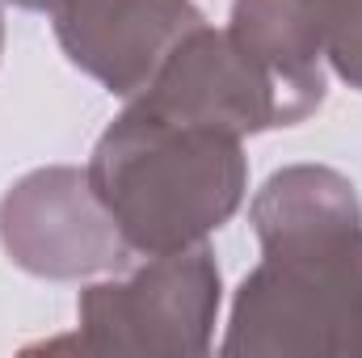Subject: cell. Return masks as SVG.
<instances>
[{"instance_id": "cell-4", "label": "cell", "mask_w": 362, "mask_h": 358, "mask_svg": "<svg viewBox=\"0 0 362 358\" xmlns=\"http://www.w3.org/2000/svg\"><path fill=\"white\" fill-rule=\"evenodd\" d=\"M0 241L21 270L47 278L122 266L131 253L81 169H42L17 181L0 202Z\"/></svg>"}, {"instance_id": "cell-5", "label": "cell", "mask_w": 362, "mask_h": 358, "mask_svg": "<svg viewBox=\"0 0 362 358\" xmlns=\"http://www.w3.org/2000/svg\"><path fill=\"white\" fill-rule=\"evenodd\" d=\"M51 17L59 47L76 68L118 97L148 89L189 30L202 25L194 0H13Z\"/></svg>"}, {"instance_id": "cell-1", "label": "cell", "mask_w": 362, "mask_h": 358, "mask_svg": "<svg viewBox=\"0 0 362 358\" xmlns=\"http://www.w3.org/2000/svg\"><path fill=\"white\" fill-rule=\"evenodd\" d=\"M266 262L240 282L223 354H362V207L316 165L266 181L253 202Z\"/></svg>"}, {"instance_id": "cell-2", "label": "cell", "mask_w": 362, "mask_h": 358, "mask_svg": "<svg viewBox=\"0 0 362 358\" xmlns=\"http://www.w3.org/2000/svg\"><path fill=\"white\" fill-rule=\"evenodd\" d=\"M249 165L240 135L152 110H131L97 139L89 185L122 241L148 258L202 245L245 198Z\"/></svg>"}, {"instance_id": "cell-6", "label": "cell", "mask_w": 362, "mask_h": 358, "mask_svg": "<svg viewBox=\"0 0 362 358\" xmlns=\"http://www.w3.org/2000/svg\"><path fill=\"white\" fill-rule=\"evenodd\" d=\"M0 47H4V30H0Z\"/></svg>"}, {"instance_id": "cell-3", "label": "cell", "mask_w": 362, "mask_h": 358, "mask_svg": "<svg viewBox=\"0 0 362 358\" xmlns=\"http://www.w3.org/2000/svg\"><path fill=\"white\" fill-rule=\"evenodd\" d=\"M219 308V270L202 245L156 253L122 282L89 287L76 304L81 333L42 350L93 354H206Z\"/></svg>"}]
</instances>
